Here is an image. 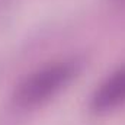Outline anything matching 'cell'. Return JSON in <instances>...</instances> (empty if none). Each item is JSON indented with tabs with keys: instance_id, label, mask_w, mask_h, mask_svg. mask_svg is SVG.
<instances>
[{
	"instance_id": "1",
	"label": "cell",
	"mask_w": 125,
	"mask_h": 125,
	"mask_svg": "<svg viewBox=\"0 0 125 125\" xmlns=\"http://www.w3.org/2000/svg\"><path fill=\"white\" fill-rule=\"evenodd\" d=\"M71 76L73 67L70 64L57 62L52 65H47L26 77L21 83L16 92V100L25 106L44 102L57 90H60Z\"/></svg>"
},
{
	"instance_id": "2",
	"label": "cell",
	"mask_w": 125,
	"mask_h": 125,
	"mask_svg": "<svg viewBox=\"0 0 125 125\" xmlns=\"http://www.w3.org/2000/svg\"><path fill=\"white\" fill-rule=\"evenodd\" d=\"M125 102V67L114 73L96 92L93 97V108L106 111Z\"/></svg>"
}]
</instances>
